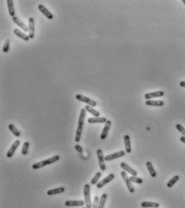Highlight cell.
<instances>
[{
	"label": "cell",
	"mask_w": 185,
	"mask_h": 208,
	"mask_svg": "<svg viewBox=\"0 0 185 208\" xmlns=\"http://www.w3.org/2000/svg\"><path fill=\"white\" fill-rule=\"evenodd\" d=\"M75 150H77L78 152H79V153H82V152H83V148H82V147H80L79 145H78V144H77V145H75Z\"/></svg>",
	"instance_id": "obj_35"
},
{
	"label": "cell",
	"mask_w": 185,
	"mask_h": 208,
	"mask_svg": "<svg viewBox=\"0 0 185 208\" xmlns=\"http://www.w3.org/2000/svg\"><path fill=\"white\" fill-rule=\"evenodd\" d=\"M88 121L89 123H106L107 120L104 117H94L89 118Z\"/></svg>",
	"instance_id": "obj_15"
},
{
	"label": "cell",
	"mask_w": 185,
	"mask_h": 208,
	"mask_svg": "<svg viewBox=\"0 0 185 208\" xmlns=\"http://www.w3.org/2000/svg\"><path fill=\"white\" fill-rule=\"evenodd\" d=\"M96 153H97V157L98 159H99V165L100 167L101 170H106V165H105V159H104V152L101 149H98L96 150Z\"/></svg>",
	"instance_id": "obj_4"
},
{
	"label": "cell",
	"mask_w": 185,
	"mask_h": 208,
	"mask_svg": "<svg viewBox=\"0 0 185 208\" xmlns=\"http://www.w3.org/2000/svg\"><path fill=\"white\" fill-rule=\"evenodd\" d=\"M38 7H39V10H40V11H41V12H42V14H43V15H45L46 17L47 18V19H53V17H54V16H53V15H52L51 13L47 9V8H46L45 6H43V5H41V4H40V5H39V6H38Z\"/></svg>",
	"instance_id": "obj_16"
},
{
	"label": "cell",
	"mask_w": 185,
	"mask_h": 208,
	"mask_svg": "<svg viewBox=\"0 0 185 208\" xmlns=\"http://www.w3.org/2000/svg\"><path fill=\"white\" fill-rule=\"evenodd\" d=\"M121 176H122V178H123V180H124V182H126V185H127L128 191H129L131 193H133V192L135 191V189H134L133 185H132V183L131 182L130 178H128L126 171H124V170L122 171V172H121Z\"/></svg>",
	"instance_id": "obj_5"
},
{
	"label": "cell",
	"mask_w": 185,
	"mask_h": 208,
	"mask_svg": "<svg viewBox=\"0 0 185 208\" xmlns=\"http://www.w3.org/2000/svg\"><path fill=\"white\" fill-rule=\"evenodd\" d=\"M179 179V175H175L173 178H172V179L169 180L168 182L167 183V186H168V187H172V186H173L175 184V182H178Z\"/></svg>",
	"instance_id": "obj_27"
},
{
	"label": "cell",
	"mask_w": 185,
	"mask_h": 208,
	"mask_svg": "<svg viewBox=\"0 0 185 208\" xmlns=\"http://www.w3.org/2000/svg\"><path fill=\"white\" fill-rule=\"evenodd\" d=\"M19 144H20L19 140L15 141L14 143L12 144V146H11L10 149H9V150L7 151V157H8V158H11V157L13 156L14 154H15V150H17V148H18L19 146Z\"/></svg>",
	"instance_id": "obj_9"
},
{
	"label": "cell",
	"mask_w": 185,
	"mask_h": 208,
	"mask_svg": "<svg viewBox=\"0 0 185 208\" xmlns=\"http://www.w3.org/2000/svg\"><path fill=\"white\" fill-rule=\"evenodd\" d=\"M99 199L98 196H95L93 204H92V208H99Z\"/></svg>",
	"instance_id": "obj_34"
},
{
	"label": "cell",
	"mask_w": 185,
	"mask_h": 208,
	"mask_svg": "<svg viewBox=\"0 0 185 208\" xmlns=\"http://www.w3.org/2000/svg\"><path fill=\"white\" fill-rule=\"evenodd\" d=\"M130 180L131 182H136V183H138V184H142L143 182V179L137 177V176H131Z\"/></svg>",
	"instance_id": "obj_31"
},
{
	"label": "cell",
	"mask_w": 185,
	"mask_h": 208,
	"mask_svg": "<svg viewBox=\"0 0 185 208\" xmlns=\"http://www.w3.org/2000/svg\"><path fill=\"white\" fill-rule=\"evenodd\" d=\"M125 155V151L123 150H120L118 151L116 153L114 154H108L107 156L104 158L105 161H111L112 159H119L120 157H123Z\"/></svg>",
	"instance_id": "obj_7"
},
{
	"label": "cell",
	"mask_w": 185,
	"mask_h": 208,
	"mask_svg": "<svg viewBox=\"0 0 185 208\" xmlns=\"http://www.w3.org/2000/svg\"><path fill=\"white\" fill-rule=\"evenodd\" d=\"M85 110H86L87 111L89 112L90 114H91L93 116H95V117H99L100 113L97 111L96 110L92 108V106H85Z\"/></svg>",
	"instance_id": "obj_25"
},
{
	"label": "cell",
	"mask_w": 185,
	"mask_h": 208,
	"mask_svg": "<svg viewBox=\"0 0 185 208\" xmlns=\"http://www.w3.org/2000/svg\"><path fill=\"white\" fill-rule=\"evenodd\" d=\"M12 20H13V22H15L16 25L19 26L20 28L23 30V31L29 32V28H28V27H27V26H26L25 25V24H24V23H23V22H22V21H21V20H20L19 18H18V17L15 16V17H13V18H12Z\"/></svg>",
	"instance_id": "obj_12"
},
{
	"label": "cell",
	"mask_w": 185,
	"mask_h": 208,
	"mask_svg": "<svg viewBox=\"0 0 185 208\" xmlns=\"http://www.w3.org/2000/svg\"><path fill=\"white\" fill-rule=\"evenodd\" d=\"M180 141H181L182 143H185V136H181L180 137Z\"/></svg>",
	"instance_id": "obj_37"
},
{
	"label": "cell",
	"mask_w": 185,
	"mask_h": 208,
	"mask_svg": "<svg viewBox=\"0 0 185 208\" xmlns=\"http://www.w3.org/2000/svg\"><path fill=\"white\" fill-rule=\"evenodd\" d=\"M146 105L151 106H163L164 102L162 100H147Z\"/></svg>",
	"instance_id": "obj_19"
},
{
	"label": "cell",
	"mask_w": 185,
	"mask_h": 208,
	"mask_svg": "<svg viewBox=\"0 0 185 208\" xmlns=\"http://www.w3.org/2000/svg\"><path fill=\"white\" fill-rule=\"evenodd\" d=\"M120 166L123 168V170H124V171H126V172H128L130 173L131 175L133 176H136L137 175V171L136 170H135L134 169H132L131 167H130V166L127 165V163H120Z\"/></svg>",
	"instance_id": "obj_14"
},
{
	"label": "cell",
	"mask_w": 185,
	"mask_h": 208,
	"mask_svg": "<svg viewBox=\"0 0 185 208\" xmlns=\"http://www.w3.org/2000/svg\"><path fill=\"white\" fill-rule=\"evenodd\" d=\"M115 178V175H114V174H109L106 177V178H104L103 180H101L100 182H99L96 184V186H97L98 189H100L102 188L103 186H104V185H106V184H107L108 182H110L112 179Z\"/></svg>",
	"instance_id": "obj_6"
},
{
	"label": "cell",
	"mask_w": 185,
	"mask_h": 208,
	"mask_svg": "<svg viewBox=\"0 0 185 208\" xmlns=\"http://www.w3.org/2000/svg\"><path fill=\"white\" fill-rule=\"evenodd\" d=\"M91 186L89 184H86L84 186V189H83V195H84V199L85 203H86V207L87 208H91L92 207V204H91Z\"/></svg>",
	"instance_id": "obj_2"
},
{
	"label": "cell",
	"mask_w": 185,
	"mask_h": 208,
	"mask_svg": "<svg viewBox=\"0 0 185 208\" xmlns=\"http://www.w3.org/2000/svg\"><path fill=\"white\" fill-rule=\"evenodd\" d=\"M111 126V122L110 120H107V122L105 123V126H104V129H103V131L101 133L100 135V138L102 140H104L107 136V134H108V131L110 130Z\"/></svg>",
	"instance_id": "obj_10"
},
{
	"label": "cell",
	"mask_w": 185,
	"mask_h": 208,
	"mask_svg": "<svg viewBox=\"0 0 185 208\" xmlns=\"http://www.w3.org/2000/svg\"><path fill=\"white\" fill-rule=\"evenodd\" d=\"M146 166H147V170H148V171H149L151 176H152V178H155V177H156L157 174H156V170H154V167H153L152 163H151V162H149V161H148V162H147Z\"/></svg>",
	"instance_id": "obj_24"
},
{
	"label": "cell",
	"mask_w": 185,
	"mask_h": 208,
	"mask_svg": "<svg viewBox=\"0 0 185 208\" xmlns=\"http://www.w3.org/2000/svg\"><path fill=\"white\" fill-rule=\"evenodd\" d=\"M8 128H9V130H10L11 132H12V134H15L16 137H19L20 135H21V133H20V131H18V129H17L15 126H14L13 124H10L9 126H8Z\"/></svg>",
	"instance_id": "obj_26"
},
{
	"label": "cell",
	"mask_w": 185,
	"mask_h": 208,
	"mask_svg": "<svg viewBox=\"0 0 185 208\" xmlns=\"http://www.w3.org/2000/svg\"><path fill=\"white\" fill-rule=\"evenodd\" d=\"M101 177V172H97L96 174H95V175L94 176V178L91 179V183L92 184V185H95V184H97L98 182H99V179H100Z\"/></svg>",
	"instance_id": "obj_30"
},
{
	"label": "cell",
	"mask_w": 185,
	"mask_h": 208,
	"mask_svg": "<svg viewBox=\"0 0 185 208\" xmlns=\"http://www.w3.org/2000/svg\"><path fill=\"white\" fill-rule=\"evenodd\" d=\"M29 147H30V143L28 142H25L24 144H23V148H22V154L23 155H26L28 153V150H29Z\"/></svg>",
	"instance_id": "obj_29"
},
{
	"label": "cell",
	"mask_w": 185,
	"mask_h": 208,
	"mask_svg": "<svg viewBox=\"0 0 185 208\" xmlns=\"http://www.w3.org/2000/svg\"><path fill=\"white\" fill-rule=\"evenodd\" d=\"M7 7H8V11L9 15L12 16V18L15 17V6H14V2L12 0H7Z\"/></svg>",
	"instance_id": "obj_23"
},
{
	"label": "cell",
	"mask_w": 185,
	"mask_h": 208,
	"mask_svg": "<svg viewBox=\"0 0 185 208\" xmlns=\"http://www.w3.org/2000/svg\"><path fill=\"white\" fill-rule=\"evenodd\" d=\"M124 144H125V150L127 153L131 152V138L128 134L124 135Z\"/></svg>",
	"instance_id": "obj_18"
},
{
	"label": "cell",
	"mask_w": 185,
	"mask_h": 208,
	"mask_svg": "<svg viewBox=\"0 0 185 208\" xmlns=\"http://www.w3.org/2000/svg\"><path fill=\"white\" fill-rule=\"evenodd\" d=\"M175 127H176V129H177V130H178V131L183 134V136H185V128L182 125L176 124L175 125Z\"/></svg>",
	"instance_id": "obj_33"
},
{
	"label": "cell",
	"mask_w": 185,
	"mask_h": 208,
	"mask_svg": "<svg viewBox=\"0 0 185 208\" xmlns=\"http://www.w3.org/2000/svg\"><path fill=\"white\" fill-rule=\"evenodd\" d=\"M29 37L30 38H33L35 37V19L32 17L29 19Z\"/></svg>",
	"instance_id": "obj_13"
},
{
	"label": "cell",
	"mask_w": 185,
	"mask_h": 208,
	"mask_svg": "<svg viewBox=\"0 0 185 208\" xmlns=\"http://www.w3.org/2000/svg\"><path fill=\"white\" fill-rule=\"evenodd\" d=\"M14 34L16 35V36H18L19 38H22L23 40H24V41H28L30 39V37L29 35H26V34H24V33H23V32L21 31H19V29H14Z\"/></svg>",
	"instance_id": "obj_17"
},
{
	"label": "cell",
	"mask_w": 185,
	"mask_h": 208,
	"mask_svg": "<svg viewBox=\"0 0 185 208\" xmlns=\"http://www.w3.org/2000/svg\"><path fill=\"white\" fill-rule=\"evenodd\" d=\"M9 48H10V40L7 39L5 41L3 47V51L4 53H7L9 51Z\"/></svg>",
	"instance_id": "obj_32"
},
{
	"label": "cell",
	"mask_w": 185,
	"mask_h": 208,
	"mask_svg": "<svg viewBox=\"0 0 185 208\" xmlns=\"http://www.w3.org/2000/svg\"><path fill=\"white\" fill-rule=\"evenodd\" d=\"M85 204V201L82 200H68L65 202L67 207H83Z\"/></svg>",
	"instance_id": "obj_11"
},
{
	"label": "cell",
	"mask_w": 185,
	"mask_h": 208,
	"mask_svg": "<svg viewBox=\"0 0 185 208\" xmlns=\"http://www.w3.org/2000/svg\"><path fill=\"white\" fill-rule=\"evenodd\" d=\"M75 98L76 99H78L79 101H81V102H83L85 103H88V105L91 106H97V103L96 102L93 100V99H90V98H88L86 96L82 95H75Z\"/></svg>",
	"instance_id": "obj_3"
},
{
	"label": "cell",
	"mask_w": 185,
	"mask_h": 208,
	"mask_svg": "<svg viewBox=\"0 0 185 208\" xmlns=\"http://www.w3.org/2000/svg\"><path fill=\"white\" fill-rule=\"evenodd\" d=\"M85 117H86V110L85 109H82L81 111H80V115H79V118L78 127H83Z\"/></svg>",
	"instance_id": "obj_20"
},
{
	"label": "cell",
	"mask_w": 185,
	"mask_h": 208,
	"mask_svg": "<svg viewBox=\"0 0 185 208\" xmlns=\"http://www.w3.org/2000/svg\"><path fill=\"white\" fill-rule=\"evenodd\" d=\"M65 191V189L64 187H58V188L55 189H51L47 191V195H58V194H61L63 192Z\"/></svg>",
	"instance_id": "obj_22"
},
{
	"label": "cell",
	"mask_w": 185,
	"mask_h": 208,
	"mask_svg": "<svg viewBox=\"0 0 185 208\" xmlns=\"http://www.w3.org/2000/svg\"><path fill=\"white\" fill-rule=\"evenodd\" d=\"M59 159H60V156L59 155H55V156L51 157V158H49L47 159H45L43 160V161H41V162L33 164L32 168L34 170H38L39 168H42L43 166H47V165H50V164L55 163V162H57Z\"/></svg>",
	"instance_id": "obj_1"
},
{
	"label": "cell",
	"mask_w": 185,
	"mask_h": 208,
	"mask_svg": "<svg viewBox=\"0 0 185 208\" xmlns=\"http://www.w3.org/2000/svg\"><path fill=\"white\" fill-rule=\"evenodd\" d=\"M141 207L143 208H158L159 207V204L158 202H143L141 203Z\"/></svg>",
	"instance_id": "obj_21"
},
{
	"label": "cell",
	"mask_w": 185,
	"mask_h": 208,
	"mask_svg": "<svg viewBox=\"0 0 185 208\" xmlns=\"http://www.w3.org/2000/svg\"><path fill=\"white\" fill-rule=\"evenodd\" d=\"M182 2H183V3H184L185 4V0H182Z\"/></svg>",
	"instance_id": "obj_38"
},
{
	"label": "cell",
	"mask_w": 185,
	"mask_h": 208,
	"mask_svg": "<svg viewBox=\"0 0 185 208\" xmlns=\"http://www.w3.org/2000/svg\"><path fill=\"white\" fill-rule=\"evenodd\" d=\"M107 195L106 194H103L101 198H99V208H104L105 202L107 200Z\"/></svg>",
	"instance_id": "obj_28"
},
{
	"label": "cell",
	"mask_w": 185,
	"mask_h": 208,
	"mask_svg": "<svg viewBox=\"0 0 185 208\" xmlns=\"http://www.w3.org/2000/svg\"><path fill=\"white\" fill-rule=\"evenodd\" d=\"M83 208H87V207H83Z\"/></svg>",
	"instance_id": "obj_39"
},
{
	"label": "cell",
	"mask_w": 185,
	"mask_h": 208,
	"mask_svg": "<svg viewBox=\"0 0 185 208\" xmlns=\"http://www.w3.org/2000/svg\"><path fill=\"white\" fill-rule=\"evenodd\" d=\"M164 95V92L162 90H159V91H154V92L147 93L144 95L145 99L150 100V99H154V98H159V97H162Z\"/></svg>",
	"instance_id": "obj_8"
},
{
	"label": "cell",
	"mask_w": 185,
	"mask_h": 208,
	"mask_svg": "<svg viewBox=\"0 0 185 208\" xmlns=\"http://www.w3.org/2000/svg\"><path fill=\"white\" fill-rule=\"evenodd\" d=\"M179 86H182V87H185V81H181L179 83Z\"/></svg>",
	"instance_id": "obj_36"
}]
</instances>
